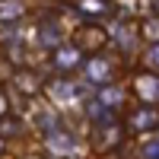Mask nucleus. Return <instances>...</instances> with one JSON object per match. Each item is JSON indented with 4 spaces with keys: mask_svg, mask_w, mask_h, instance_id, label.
<instances>
[{
    "mask_svg": "<svg viewBox=\"0 0 159 159\" xmlns=\"http://www.w3.org/2000/svg\"><path fill=\"white\" fill-rule=\"evenodd\" d=\"M105 45H108V32H105L102 25H96V22H89V25H83V29L76 32V48H83V51L99 54Z\"/></svg>",
    "mask_w": 159,
    "mask_h": 159,
    "instance_id": "obj_1",
    "label": "nucleus"
},
{
    "mask_svg": "<svg viewBox=\"0 0 159 159\" xmlns=\"http://www.w3.org/2000/svg\"><path fill=\"white\" fill-rule=\"evenodd\" d=\"M86 76L96 80V83H108V80L115 76V64H111V57H105V54H92V57L86 61Z\"/></svg>",
    "mask_w": 159,
    "mask_h": 159,
    "instance_id": "obj_2",
    "label": "nucleus"
},
{
    "mask_svg": "<svg viewBox=\"0 0 159 159\" xmlns=\"http://www.w3.org/2000/svg\"><path fill=\"white\" fill-rule=\"evenodd\" d=\"M51 61H54V67H57V70H73V67H80L83 54H80V48H54Z\"/></svg>",
    "mask_w": 159,
    "mask_h": 159,
    "instance_id": "obj_3",
    "label": "nucleus"
},
{
    "mask_svg": "<svg viewBox=\"0 0 159 159\" xmlns=\"http://www.w3.org/2000/svg\"><path fill=\"white\" fill-rule=\"evenodd\" d=\"M130 124H134L137 130H147V127L159 124V108H153V105H143V108H137L134 115H130Z\"/></svg>",
    "mask_w": 159,
    "mask_h": 159,
    "instance_id": "obj_4",
    "label": "nucleus"
},
{
    "mask_svg": "<svg viewBox=\"0 0 159 159\" xmlns=\"http://www.w3.org/2000/svg\"><path fill=\"white\" fill-rule=\"evenodd\" d=\"M13 86H16L22 96H35L38 92V76H32L29 70H16L13 73Z\"/></svg>",
    "mask_w": 159,
    "mask_h": 159,
    "instance_id": "obj_5",
    "label": "nucleus"
},
{
    "mask_svg": "<svg viewBox=\"0 0 159 159\" xmlns=\"http://www.w3.org/2000/svg\"><path fill=\"white\" fill-rule=\"evenodd\" d=\"M137 92H140V99L159 102V76H153V73L140 76V80H137Z\"/></svg>",
    "mask_w": 159,
    "mask_h": 159,
    "instance_id": "obj_6",
    "label": "nucleus"
},
{
    "mask_svg": "<svg viewBox=\"0 0 159 159\" xmlns=\"http://www.w3.org/2000/svg\"><path fill=\"white\" fill-rule=\"evenodd\" d=\"M73 7L80 13H86V16H105V13H111L108 0H73Z\"/></svg>",
    "mask_w": 159,
    "mask_h": 159,
    "instance_id": "obj_7",
    "label": "nucleus"
},
{
    "mask_svg": "<svg viewBox=\"0 0 159 159\" xmlns=\"http://www.w3.org/2000/svg\"><path fill=\"white\" fill-rule=\"evenodd\" d=\"M25 13V3L22 0H0V19L10 22V19H19Z\"/></svg>",
    "mask_w": 159,
    "mask_h": 159,
    "instance_id": "obj_8",
    "label": "nucleus"
},
{
    "mask_svg": "<svg viewBox=\"0 0 159 159\" xmlns=\"http://www.w3.org/2000/svg\"><path fill=\"white\" fill-rule=\"evenodd\" d=\"M48 92H51L57 102H70L73 86H70V83H64V80H54V83H48Z\"/></svg>",
    "mask_w": 159,
    "mask_h": 159,
    "instance_id": "obj_9",
    "label": "nucleus"
},
{
    "mask_svg": "<svg viewBox=\"0 0 159 159\" xmlns=\"http://www.w3.org/2000/svg\"><path fill=\"white\" fill-rule=\"evenodd\" d=\"M143 32H147L150 38H159V19H150L147 25H143Z\"/></svg>",
    "mask_w": 159,
    "mask_h": 159,
    "instance_id": "obj_10",
    "label": "nucleus"
},
{
    "mask_svg": "<svg viewBox=\"0 0 159 159\" xmlns=\"http://www.w3.org/2000/svg\"><path fill=\"white\" fill-rule=\"evenodd\" d=\"M147 159H159V143H150L147 147Z\"/></svg>",
    "mask_w": 159,
    "mask_h": 159,
    "instance_id": "obj_11",
    "label": "nucleus"
},
{
    "mask_svg": "<svg viewBox=\"0 0 159 159\" xmlns=\"http://www.w3.org/2000/svg\"><path fill=\"white\" fill-rule=\"evenodd\" d=\"M147 61H150V64H156V67H159V45H156V48L150 51V54H147Z\"/></svg>",
    "mask_w": 159,
    "mask_h": 159,
    "instance_id": "obj_12",
    "label": "nucleus"
},
{
    "mask_svg": "<svg viewBox=\"0 0 159 159\" xmlns=\"http://www.w3.org/2000/svg\"><path fill=\"white\" fill-rule=\"evenodd\" d=\"M3 73H10V64H7L3 57H0V76H3Z\"/></svg>",
    "mask_w": 159,
    "mask_h": 159,
    "instance_id": "obj_13",
    "label": "nucleus"
},
{
    "mask_svg": "<svg viewBox=\"0 0 159 159\" xmlns=\"http://www.w3.org/2000/svg\"><path fill=\"white\" fill-rule=\"evenodd\" d=\"M48 159H61V156H48Z\"/></svg>",
    "mask_w": 159,
    "mask_h": 159,
    "instance_id": "obj_14",
    "label": "nucleus"
},
{
    "mask_svg": "<svg viewBox=\"0 0 159 159\" xmlns=\"http://www.w3.org/2000/svg\"><path fill=\"white\" fill-rule=\"evenodd\" d=\"M156 10H159V0H156Z\"/></svg>",
    "mask_w": 159,
    "mask_h": 159,
    "instance_id": "obj_15",
    "label": "nucleus"
}]
</instances>
